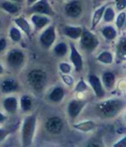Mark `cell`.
Masks as SVG:
<instances>
[{
    "label": "cell",
    "instance_id": "obj_1",
    "mask_svg": "<svg viewBox=\"0 0 126 147\" xmlns=\"http://www.w3.org/2000/svg\"><path fill=\"white\" fill-rule=\"evenodd\" d=\"M125 107V102L120 99H110L98 104L97 112L104 118H114L118 115Z\"/></svg>",
    "mask_w": 126,
    "mask_h": 147
},
{
    "label": "cell",
    "instance_id": "obj_2",
    "mask_svg": "<svg viewBox=\"0 0 126 147\" xmlns=\"http://www.w3.org/2000/svg\"><path fill=\"white\" fill-rule=\"evenodd\" d=\"M36 122L37 119L36 115H29L24 119L21 130V140L23 146H31L36 132Z\"/></svg>",
    "mask_w": 126,
    "mask_h": 147
},
{
    "label": "cell",
    "instance_id": "obj_3",
    "mask_svg": "<svg viewBox=\"0 0 126 147\" xmlns=\"http://www.w3.org/2000/svg\"><path fill=\"white\" fill-rule=\"evenodd\" d=\"M27 80L30 87L36 91H41L45 87L48 76L46 72L41 69H33L31 70L27 76Z\"/></svg>",
    "mask_w": 126,
    "mask_h": 147
},
{
    "label": "cell",
    "instance_id": "obj_4",
    "mask_svg": "<svg viewBox=\"0 0 126 147\" xmlns=\"http://www.w3.org/2000/svg\"><path fill=\"white\" fill-rule=\"evenodd\" d=\"M80 38L81 48L89 52L93 51L99 44L97 36L88 30H83Z\"/></svg>",
    "mask_w": 126,
    "mask_h": 147
},
{
    "label": "cell",
    "instance_id": "obj_5",
    "mask_svg": "<svg viewBox=\"0 0 126 147\" xmlns=\"http://www.w3.org/2000/svg\"><path fill=\"white\" fill-rule=\"evenodd\" d=\"M56 39V32H55V26L49 25L46 28L39 37V42L41 46L44 49H49L54 42Z\"/></svg>",
    "mask_w": 126,
    "mask_h": 147
},
{
    "label": "cell",
    "instance_id": "obj_6",
    "mask_svg": "<svg viewBox=\"0 0 126 147\" xmlns=\"http://www.w3.org/2000/svg\"><path fill=\"white\" fill-rule=\"evenodd\" d=\"M29 11L47 16H53L54 14L49 2L48 0H37L36 3L30 5Z\"/></svg>",
    "mask_w": 126,
    "mask_h": 147
},
{
    "label": "cell",
    "instance_id": "obj_7",
    "mask_svg": "<svg viewBox=\"0 0 126 147\" xmlns=\"http://www.w3.org/2000/svg\"><path fill=\"white\" fill-rule=\"evenodd\" d=\"M24 54L18 49H13L9 52L6 61L10 67L13 68H18L20 67L23 62H24Z\"/></svg>",
    "mask_w": 126,
    "mask_h": 147
},
{
    "label": "cell",
    "instance_id": "obj_8",
    "mask_svg": "<svg viewBox=\"0 0 126 147\" xmlns=\"http://www.w3.org/2000/svg\"><path fill=\"white\" fill-rule=\"evenodd\" d=\"M46 129L51 134H59L63 129V121L58 116L49 118L46 122Z\"/></svg>",
    "mask_w": 126,
    "mask_h": 147
},
{
    "label": "cell",
    "instance_id": "obj_9",
    "mask_svg": "<svg viewBox=\"0 0 126 147\" xmlns=\"http://www.w3.org/2000/svg\"><path fill=\"white\" fill-rule=\"evenodd\" d=\"M88 82H89L90 86L92 87L97 98H99V99L104 98V96L105 94V88H104L101 80L95 75H90L88 76Z\"/></svg>",
    "mask_w": 126,
    "mask_h": 147
},
{
    "label": "cell",
    "instance_id": "obj_10",
    "mask_svg": "<svg viewBox=\"0 0 126 147\" xmlns=\"http://www.w3.org/2000/svg\"><path fill=\"white\" fill-rule=\"evenodd\" d=\"M65 13L72 18H79L82 13V5L79 0H73L65 6Z\"/></svg>",
    "mask_w": 126,
    "mask_h": 147
},
{
    "label": "cell",
    "instance_id": "obj_11",
    "mask_svg": "<svg viewBox=\"0 0 126 147\" xmlns=\"http://www.w3.org/2000/svg\"><path fill=\"white\" fill-rule=\"evenodd\" d=\"M86 102L84 100H71L68 105V116L71 119H75L77 118L83 108L86 107Z\"/></svg>",
    "mask_w": 126,
    "mask_h": 147
},
{
    "label": "cell",
    "instance_id": "obj_12",
    "mask_svg": "<svg viewBox=\"0 0 126 147\" xmlns=\"http://www.w3.org/2000/svg\"><path fill=\"white\" fill-rule=\"evenodd\" d=\"M70 49H71L70 61H72V63L74 67L75 71L80 72L83 69V58H82L81 55L80 54V52L77 50V49L74 43L70 44Z\"/></svg>",
    "mask_w": 126,
    "mask_h": 147
},
{
    "label": "cell",
    "instance_id": "obj_13",
    "mask_svg": "<svg viewBox=\"0 0 126 147\" xmlns=\"http://www.w3.org/2000/svg\"><path fill=\"white\" fill-rule=\"evenodd\" d=\"M31 22L36 30H41L50 23V19L46 15L34 13L31 16Z\"/></svg>",
    "mask_w": 126,
    "mask_h": 147
},
{
    "label": "cell",
    "instance_id": "obj_14",
    "mask_svg": "<svg viewBox=\"0 0 126 147\" xmlns=\"http://www.w3.org/2000/svg\"><path fill=\"white\" fill-rule=\"evenodd\" d=\"M117 55H116V60L117 63L120 62H123L125 61V57H126V39L124 36H123L117 45V51H116Z\"/></svg>",
    "mask_w": 126,
    "mask_h": 147
},
{
    "label": "cell",
    "instance_id": "obj_15",
    "mask_svg": "<svg viewBox=\"0 0 126 147\" xmlns=\"http://www.w3.org/2000/svg\"><path fill=\"white\" fill-rule=\"evenodd\" d=\"M0 88H1L3 93L10 94L17 91L19 88V84L17 81L13 79H6L1 83Z\"/></svg>",
    "mask_w": 126,
    "mask_h": 147
},
{
    "label": "cell",
    "instance_id": "obj_16",
    "mask_svg": "<svg viewBox=\"0 0 126 147\" xmlns=\"http://www.w3.org/2000/svg\"><path fill=\"white\" fill-rule=\"evenodd\" d=\"M3 107L5 110L10 113V114H14L17 111V107H18V102L16 97H7L3 101Z\"/></svg>",
    "mask_w": 126,
    "mask_h": 147
},
{
    "label": "cell",
    "instance_id": "obj_17",
    "mask_svg": "<svg viewBox=\"0 0 126 147\" xmlns=\"http://www.w3.org/2000/svg\"><path fill=\"white\" fill-rule=\"evenodd\" d=\"M82 29L78 26H65L63 28V34L70 39L76 40L80 37Z\"/></svg>",
    "mask_w": 126,
    "mask_h": 147
},
{
    "label": "cell",
    "instance_id": "obj_18",
    "mask_svg": "<svg viewBox=\"0 0 126 147\" xmlns=\"http://www.w3.org/2000/svg\"><path fill=\"white\" fill-rule=\"evenodd\" d=\"M116 83V76L112 72H105L102 76V84L107 90H111Z\"/></svg>",
    "mask_w": 126,
    "mask_h": 147
},
{
    "label": "cell",
    "instance_id": "obj_19",
    "mask_svg": "<svg viewBox=\"0 0 126 147\" xmlns=\"http://www.w3.org/2000/svg\"><path fill=\"white\" fill-rule=\"evenodd\" d=\"M65 96V91L61 87L54 88L52 92L48 94V100L54 103L60 102Z\"/></svg>",
    "mask_w": 126,
    "mask_h": 147
},
{
    "label": "cell",
    "instance_id": "obj_20",
    "mask_svg": "<svg viewBox=\"0 0 126 147\" xmlns=\"http://www.w3.org/2000/svg\"><path fill=\"white\" fill-rule=\"evenodd\" d=\"M96 127V124L94 121L92 120H86L83 122H80L77 124L74 125V128L82 131V132H89L92 131V130H94V128Z\"/></svg>",
    "mask_w": 126,
    "mask_h": 147
},
{
    "label": "cell",
    "instance_id": "obj_21",
    "mask_svg": "<svg viewBox=\"0 0 126 147\" xmlns=\"http://www.w3.org/2000/svg\"><path fill=\"white\" fill-rule=\"evenodd\" d=\"M14 23L17 27H19L20 30H22L28 36H30L31 35V27L29 22L23 18V17H18L14 19Z\"/></svg>",
    "mask_w": 126,
    "mask_h": 147
},
{
    "label": "cell",
    "instance_id": "obj_22",
    "mask_svg": "<svg viewBox=\"0 0 126 147\" xmlns=\"http://www.w3.org/2000/svg\"><path fill=\"white\" fill-rule=\"evenodd\" d=\"M101 34L103 35V36L107 39V40H114L117 36V32L116 30V29L111 26V25H107L105 26L102 30H101Z\"/></svg>",
    "mask_w": 126,
    "mask_h": 147
},
{
    "label": "cell",
    "instance_id": "obj_23",
    "mask_svg": "<svg viewBox=\"0 0 126 147\" xmlns=\"http://www.w3.org/2000/svg\"><path fill=\"white\" fill-rule=\"evenodd\" d=\"M0 7L10 14H17L19 11V6L16 3L8 1V0L7 1L3 2L1 5H0Z\"/></svg>",
    "mask_w": 126,
    "mask_h": 147
},
{
    "label": "cell",
    "instance_id": "obj_24",
    "mask_svg": "<svg viewBox=\"0 0 126 147\" xmlns=\"http://www.w3.org/2000/svg\"><path fill=\"white\" fill-rule=\"evenodd\" d=\"M106 5H102L101 7L98 8L95 11H94V14H93V17H92V29H95L97 27V25L99 24L100 20L102 19L103 18V14H104V11H105V9Z\"/></svg>",
    "mask_w": 126,
    "mask_h": 147
},
{
    "label": "cell",
    "instance_id": "obj_25",
    "mask_svg": "<svg viewBox=\"0 0 126 147\" xmlns=\"http://www.w3.org/2000/svg\"><path fill=\"white\" fill-rule=\"evenodd\" d=\"M32 99L29 95H23L20 99V107L23 113L29 112L32 108Z\"/></svg>",
    "mask_w": 126,
    "mask_h": 147
},
{
    "label": "cell",
    "instance_id": "obj_26",
    "mask_svg": "<svg viewBox=\"0 0 126 147\" xmlns=\"http://www.w3.org/2000/svg\"><path fill=\"white\" fill-rule=\"evenodd\" d=\"M68 45L65 42H60L54 48V53L58 57L65 56L68 53Z\"/></svg>",
    "mask_w": 126,
    "mask_h": 147
},
{
    "label": "cell",
    "instance_id": "obj_27",
    "mask_svg": "<svg viewBox=\"0 0 126 147\" xmlns=\"http://www.w3.org/2000/svg\"><path fill=\"white\" fill-rule=\"evenodd\" d=\"M97 60L103 64H111L113 61V55L109 51H103L99 55Z\"/></svg>",
    "mask_w": 126,
    "mask_h": 147
},
{
    "label": "cell",
    "instance_id": "obj_28",
    "mask_svg": "<svg viewBox=\"0 0 126 147\" xmlns=\"http://www.w3.org/2000/svg\"><path fill=\"white\" fill-rule=\"evenodd\" d=\"M103 18L105 23H111L114 20L115 18V11L112 7H105L104 14H103Z\"/></svg>",
    "mask_w": 126,
    "mask_h": 147
},
{
    "label": "cell",
    "instance_id": "obj_29",
    "mask_svg": "<svg viewBox=\"0 0 126 147\" xmlns=\"http://www.w3.org/2000/svg\"><path fill=\"white\" fill-rule=\"evenodd\" d=\"M9 34H10L11 39L15 42H18L22 39V34H21V31H20V30L18 28L11 27V30H10Z\"/></svg>",
    "mask_w": 126,
    "mask_h": 147
},
{
    "label": "cell",
    "instance_id": "obj_30",
    "mask_svg": "<svg viewBox=\"0 0 126 147\" xmlns=\"http://www.w3.org/2000/svg\"><path fill=\"white\" fill-rule=\"evenodd\" d=\"M125 19H126V14L124 11H122L121 13H119V15L117 17V19H116V25H117V28L118 30H121L124 24H125Z\"/></svg>",
    "mask_w": 126,
    "mask_h": 147
},
{
    "label": "cell",
    "instance_id": "obj_31",
    "mask_svg": "<svg viewBox=\"0 0 126 147\" xmlns=\"http://www.w3.org/2000/svg\"><path fill=\"white\" fill-rule=\"evenodd\" d=\"M60 77H61L62 82H64L67 86L71 87V86H73V85H74V78H73L71 76H69V75H68V74H62V75L60 76Z\"/></svg>",
    "mask_w": 126,
    "mask_h": 147
},
{
    "label": "cell",
    "instance_id": "obj_32",
    "mask_svg": "<svg viewBox=\"0 0 126 147\" xmlns=\"http://www.w3.org/2000/svg\"><path fill=\"white\" fill-rule=\"evenodd\" d=\"M88 90V87L86 85V83L84 82L83 79H80V81L78 82L76 88H75V92H78V93H81V92H85V91H87Z\"/></svg>",
    "mask_w": 126,
    "mask_h": 147
},
{
    "label": "cell",
    "instance_id": "obj_33",
    "mask_svg": "<svg viewBox=\"0 0 126 147\" xmlns=\"http://www.w3.org/2000/svg\"><path fill=\"white\" fill-rule=\"evenodd\" d=\"M59 68L61 72V74H69L71 72V66L67 62H61L59 65Z\"/></svg>",
    "mask_w": 126,
    "mask_h": 147
},
{
    "label": "cell",
    "instance_id": "obj_34",
    "mask_svg": "<svg viewBox=\"0 0 126 147\" xmlns=\"http://www.w3.org/2000/svg\"><path fill=\"white\" fill-rule=\"evenodd\" d=\"M115 5L117 9L122 11L126 7V0H115Z\"/></svg>",
    "mask_w": 126,
    "mask_h": 147
},
{
    "label": "cell",
    "instance_id": "obj_35",
    "mask_svg": "<svg viewBox=\"0 0 126 147\" xmlns=\"http://www.w3.org/2000/svg\"><path fill=\"white\" fill-rule=\"evenodd\" d=\"M8 134H9V131L6 129L0 128V143L3 142L6 138V137L8 136Z\"/></svg>",
    "mask_w": 126,
    "mask_h": 147
},
{
    "label": "cell",
    "instance_id": "obj_36",
    "mask_svg": "<svg viewBox=\"0 0 126 147\" xmlns=\"http://www.w3.org/2000/svg\"><path fill=\"white\" fill-rule=\"evenodd\" d=\"M113 146L114 147H126V137H123L122 139L117 142Z\"/></svg>",
    "mask_w": 126,
    "mask_h": 147
},
{
    "label": "cell",
    "instance_id": "obj_37",
    "mask_svg": "<svg viewBox=\"0 0 126 147\" xmlns=\"http://www.w3.org/2000/svg\"><path fill=\"white\" fill-rule=\"evenodd\" d=\"M7 47V42L5 38H0V52L4 51Z\"/></svg>",
    "mask_w": 126,
    "mask_h": 147
},
{
    "label": "cell",
    "instance_id": "obj_38",
    "mask_svg": "<svg viewBox=\"0 0 126 147\" xmlns=\"http://www.w3.org/2000/svg\"><path fill=\"white\" fill-rule=\"evenodd\" d=\"M6 120V116L5 114H3L2 113H0V124L4 123Z\"/></svg>",
    "mask_w": 126,
    "mask_h": 147
},
{
    "label": "cell",
    "instance_id": "obj_39",
    "mask_svg": "<svg viewBox=\"0 0 126 147\" xmlns=\"http://www.w3.org/2000/svg\"><path fill=\"white\" fill-rule=\"evenodd\" d=\"M37 1V0H27V5L29 6H30L31 5H33L34 3H36Z\"/></svg>",
    "mask_w": 126,
    "mask_h": 147
},
{
    "label": "cell",
    "instance_id": "obj_40",
    "mask_svg": "<svg viewBox=\"0 0 126 147\" xmlns=\"http://www.w3.org/2000/svg\"><path fill=\"white\" fill-rule=\"evenodd\" d=\"M3 73H4V67L1 64H0V76H1Z\"/></svg>",
    "mask_w": 126,
    "mask_h": 147
},
{
    "label": "cell",
    "instance_id": "obj_41",
    "mask_svg": "<svg viewBox=\"0 0 126 147\" xmlns=\"http://www.w3.org/2000/svg\"><path fill=\"white\" fill-rule=\"evenodd\" d=\"M8 1H11L14 3H20V2H22V0H8Z\"/></svg>",
    "mask_w": 126,
    "mask_h": 147
},
{
    "label": "cell",
    "instance_id": "obj_42",
    "mask_svg": "<svg viewBox=\"0 0 126 147\" xmlns=\"http://www.w3.org/2000/svg\"><path fill=\"white\" fill-rule=\"evenodd\" d=\"M0 26H1V21H0Z\"/></svg>",
    "mask_w": 126,
    "mask_h": 147
},
{
    "label": "cell",
    "instance_id": "obj_43",
    "mask_svg": "<svg viewBox=\"0 0 126 147\" xmlns=\"http://www.w3.org/2000/svg\"><path fill=\"white\" fill-rule=\"evenodd\" d=\"M99 1H104V0H99Z\"/></svg>",
    "mask_w": 126,
    "mask_h": 147
}]
</instances>
